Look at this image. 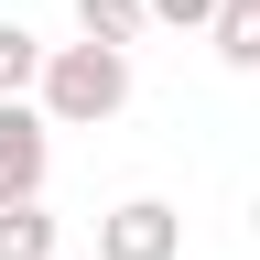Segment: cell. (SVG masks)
I'll return each mask as SVG.
<instances>
[{"instance_id":"cell-3","label":"cell","mask_w":260,"mask_h":260,"mask_svg":"<svg viewBox=\"0 0 260 260\" xmlns=\"http://www.w3.org/2000/svg\"><path fill=\"white\" fill-rule=\"evenodd\" d=\"M98 260H184V217L162 195H119L98 217Z\"/></svg>"},{"instance_id":"cell-7","label":"cell","mask_w":260,"mask_h":260,"mask_svg":"<svg viewBox=\"0 0 260 260\" xmlns=\"http://www.w3.org/2000/svg\"><path fill=\"white\" fill-rule=\"evenodd\" d=\"M0 260H54V217L44 206H0Z\"/></svg>"},{"instance_id":"cell-8","label":"cell","mask_w":260,"mask_h":260,"mask_svg":"<svg viewBox=\"0 0 260 260\" xmlns=\"http://www.w3.org/2000/svg\"><path fill=\"white\" fill-rule=\"evenodd\" d=\"M228 0H152V22H174V32H217Z\"/></svg>"},{"instance_id":"cell-6","label":"cell","mask_w":260,"mask_h":260,"mask_svg":"<svg viewBox=\"0 0 260 260\" xmlns=\"http://www.w3.org/2000/svg\"><path fill=\"white\" fill-rule=\"evenodd\" d=\"M206 44H217V65H239V76H260V0H228Z\"/></svg>"},{"instance_id":"cell-4","label":"cell","mask_w":260,"mask_h":260,"mask_svg":"<svg viewBox=\"0 0 260 260\" xmlns=\"http://www.w3.org/2000/svg\"><path fill=\"white\" fill-rule=\"evenodd\" d=\"M44 65H54V44H32L22 22H0V98H44Z\"/></svg>"},{"instance_id":"cell-5","label":"cell","mask_w":260,"mask_h":260,"mask_svg":"<svg viewBox=\"0 0 260 260\" xmlns=\"http://www.w3.org/2000/svg\"><path fill=\"white\" fill-rule=\"evenodd\" d=\"M76 32H87V44H141V32H152V0H76Z\"/></svg>"},{"instance_id":"cell-2","label":"cell","mask_w":260,"mask_h":260,"mask_svg":"<svg viewBox=\"0 0 260 260\" xmlns=\"http://www.w3.org/2000/svg\"><path fill=\"white\" fill-rule=\"evenodd\" d=\"M44 174H54L44 98H0V206H44Z\"/></svg>"},{"instance_id":"cell-1","label":"cell","mask_w":260,"mask_h":260,"mask_svg":"<svg viewBox=\"0 0 260 260\" xmlns=\"http://www.w3.org/2000/svg\"><path fill=\"white\" fill-rule=\"evenodd\" d=\"M130 109V44H54L44 65V119L54 130H98V119H119Z\"/></svg>"},{"instance_id":"cell-9","label":"cell","mask_w":260,"mask_h":260,"mask_svg":"<svg viewBox=\"0 0 260 260\" xmlns=\"http://www.w3.org/2000/svg\"><path fill=\"white\" fill-rule=\"evenodd\" d=\"M249 228H260V206H249Z\"/></svg>"}]
</instances>
